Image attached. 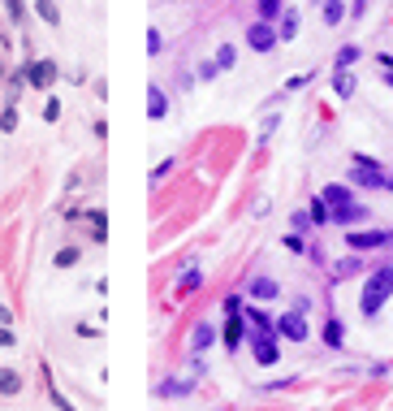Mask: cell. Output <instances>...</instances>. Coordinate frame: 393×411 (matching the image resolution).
I'll return each instance as SVG.
<instances>
[{
  "instance_id": "cell-1",
  "label": "cell",
  "mask_w": 393,
  "mask_h": 411,
  "mask_svg": "<svg viewBox=\"0 0 393 411\" xmlns=\"http://www.w3.org/2000/svg\"><path fill=\"white\" fill-rule=\"evenodd\" d=\"M389 299H393V265H381V269L367 273L363 294H359V312H363V321H376Z\"/></svg>"
},
{
  "instance_id": "cell-2",
  "label": "cell",
  "mask_w": 393,
  "mask_h": 411,
  "mask_svg": "<svg viewBox=\"0 0 393 411\" xmlns=\"http://www.w3.org/2000/svg\"><path fill=\"white\" fill-rule=\"evenodd\" d=\"M350 164H354V169H350L346 178H350L354 187H376V191H385V187H389V173H385V164H381V160H372V156H363V152H354V156H350Z\"/></svg>"
},
{
  "instance_id": "cell-3",
  "label": "cell",
  "mask_w": 393,
  "mask_h": 411,
  "mask_svg": "<svg viewBox=\"0 0 393 411\" xmlns=\"http://www.w3.org/2000/svg\"><path fill=\"white\" fill-rule=\"evenodd\" d=\"M346 247L354 256L359 251H385V247H393V229H350Z\"/></svg>"
},
{
  "instance_id": "cell-4",
  "label": "cell",
  "mask_w": 393,
  "mask_h": 411,
  "mask_svg": "<svg viewBox=\"0 0 393 411\" xmlns=\"http://www.w3.org/2000/svg\"><path fill=\"white\" fill-rule=\"evenodd\" d=\"M251 355L259 368H272L276 359H281V347H276V334H255L251 338Z\"/></svg>"
},
{
  "instance_id": "cell-5",
  "label": "cell",
  "mask_w": 393,
  "mask_h": 411,
  "mask_svg": "<svg viewBox=\"0 0 393 411\" xmlns=\"http://www.w3.org/2000/svg\"><path fill=\"white\" fill-rule=\"evenodd\" d=\"M276 334L290 338V342H307L311 329H307V321L299 316V312H285V316H276Z\"/></svg>"
},
{
  "instance_id": "cell-6",
  "label": "cell",
  "mask_w": 393,
  "mask_h": 411,
  "mask_svg": "<svg viewBox=\"0 0 393 411\" xmlns=\"http://www.w3.org/2000/svg\"><path fill=\"white\" fill-rule=\"evenodd\" d=\"M247 44L255 48V52H272V48H276V26L251 22V26H247Z\"/></svg>"
},
{
  "instance_id": "cell-7",
  "label": "cell",
  "mask_w": 393,
  "mask_h": 411,
  "mask_svg": "<svg viewBox=\"0 0 393 411\" xmlns=\"http://www.w3.org/2000/svg\"><path fill=\"white\" fill-rule=\"evenodd\" d=\"M367 217H372V212H367V204H359V200H354V204H346V208H337V212H333V221H337L341 229H346V234H350V229H354V225H363Z\"/></svg>"
},
{
  "instance_id": "cell-8",
  "label": "cell",
  "mask_w": 393,
  "mask_h": 411,
  "mask_svg": "<svg viewBox=\"0 0 393 411\" xmlns=\"http://www.w3.org/2000/svg\"><path fill=\"white\" fill-rule=\"evenodd\" d=\"M320 200L329 204V212H337V208H346V204H354V191L346 187V182H329L320 191Z\"/></svg>"
},
{
  "instance_id": "cell-9",
  "label": "cell",
  "mask_w": 393,
  "mask_h": 411,
  "mask_svg": "<svg viewBox=\"0 0 393 411\" xmlns=\"http://www.w3.org/2000/svg\"><path fill=\"white\" fill-rule=\"evenodd\" d=\"M290 39H299V13H294V9H285L281 26H276V44H290Z\"/></svg>"
},
{
  "instance_id": "cell-10",
  "label": "cell",
  "mask_w": 393,
  "mask_h": 411,
  "mask_svg": "<svg viewBox=\"0 0 393 411\" xmlns=\"http://www.w3.org/2000/svg\"><path fill=\"white\" fill-rule=\"evenodd\" d=\"M251 299H276V294H281V286L272 282V277H251Z\"/></svg>"
},
{
  "instance_id": "cell-11",
  "label": "cell",
  "mask_w": 393,
  "mask_h": 411,
  "mask_svg": "<svg viewBox=\"0 0 393 411\" xmlns=\"http://www.w3.org/2000/svg\"><path fill=\"white\" fill-rule=\"evenodd\" d=\"M165 113H169V100H165V91H160V87H152V91H147V117H152V122H160Z\"/></svg>"
},
{
  "instance_id": "cell-12",
  "label": "cell",
  "mask_w": 393,
  "mask_h": 411,
  "mask_svg": "<svg viewBox=\"0 0 393 411\" xmlns=\"http://www.w3.org/2000/svg\"><path fill=\"white\" fill-rule=\"evenodd\" d=\"M52 78H57V65L52 61H35V65H30V82H35V87H48Z\"/></svg>"
},
{
  "instance_id": "cell-13",
  "label": "cell",
  "mask_w": 393,
  "mask_h": 411,
  "mask_svg": "<svg viewBox=\"0 0 393 411\" xmlns=\"http://www.w3.org/2000/svg\"><path fill=\"white\" fill-rule=\"evenodd\" d=\"M354 273H363V265H359V256H346V260L333 265V282H346V277H354Z\"/></svg>"
},
{
  "instance_id": "cell-14",
  "label": "cell",
  "mask_w": 393,
  "mask_h": 411,
  "mask_svg": "<svg viewBox=\"0 0 393 411\" xmlns=\"http://www.w3.org/2000/svg\"><path fill=\"white\" fill-rule=\"evenodd\" d=\"M242 338H247L242 321H238V316H229V325H225V347H229V351H238V347H242Z\"/></svg>"
},
{
  "instance_id": "cell-15",
  "label": "cell",
  "mask_w": 393,
  "mask_h": 411,
  "mask_svg": "<svg viewBox=\"0 0 393 411\" xmlns=\"http://www.w3.org/2000/svg\"><path fill=\"white\" fill-rule=\"evenodd\" d=\"M212 342H216V329H212L208 321H203V325H194V338H190V347H194V351H208Z\"/></svg>"
},
{
  "instance_id": "cell-16",
  "label": "cell",
  "mask_w": 393,
  "mask_h": 411,
  "mask_svg": "<svg viewBox=\"0 0 393 411\" xmlns=\"http://www.w3.org/2000/svg\"><path fill=\"white\" fill-rule=\"evenodd\" d=\"M307 217H311V225H329L333 212H329V204H324L320 195H316V200H311V208H307Z\"/></svg>"
},
{
  "instance_id": "cell-17",
  "label": "cell",
  "mask_w": 393,
  "mask_h": 411,
  "mask_svg": "<svg viewBox=\"0 0 393 411\" xmlns=\"http://www.w3.org/2000/svg\"><path fill=\"white\" fill-rule=\"evenodd\" d=\"M333 91H337V100H350V95H354V74H333Z\"/></svg>"
},
{
  "instance_id": "cell-18",
  "label": "cell",
  "mask_w": 393,
  "mask_h": 411,
  "mask_svg": "<svg viewBox=\"0 0 393 411\" xmlns=\"http://www.w3.org/2000/svg\"><path fill=\"white\" fill-rule=\"evenodd\" d=\"M242 312H247V321L259 329V334H276V321H268V316H264L259 307H242Z\"/></svg>"
},
{
  "instance_id": "cell-19",
  "label": "cell",
  "mask_w": 393,
  "mask_h": 411,
  "mask_svg": "<svg viewBox=\"0 0 393 411\" xmlns=\"http://www.w3.org/2000/svg\"><path fill=\"white\" fill-rule=\"evenodd\" d=\"M354 61H359V48H354V44H346V48H337V61H333V65H337L341 74H350V65H354Z\"/></svg>"
},
{
  "instance_id": "cell-20",
  "label": "cell",
  "mask_w": 393,
  "mask_h": 411,
  "mask_svg": "<svg viewBox=\"0 0 393 411\" xmlns=\"http://www.w3.org/2000/svg\"><path fill=\"white\" fill-rule=\"evenodd\" d=\"M341 338H346L341 321H324V347H341Z\"/></svg>"
},
{
  "instance_id": "cell-21",
  "label": "cell",
  "mask_w": 393,
  "mask_h": 411,
  "mask_svg": "<svg viewBox=\"0 0 393 411\" xmlns=\"http://www.w3.org/2000/svg\"><path fill=\"white\" fill-rule=\"evenodd\" d=\"M87 221H91L95 242H104V238H108V229H104V212H100V208H91V212H87Z\"/></svg>"
},
{
  "instance_id": "cell-22",
  "label": "cell",
  "mask_w": 393,
  "mask_h": 411,
  "mask_svg": "<svg viewBox=\"0 0 393 411\" xmlns=\"http://www.w3.org/2000/svg\"><path fill=\"white\" fill-rule=\"evenodd\" d=\"M18 390H22V376L13 368H5V372H0V394H18Z\"/></svg>"
},
{
  "instance_id": "cell-23",
  "label": "cell",
  "mask_w": 393,
  "mask_h": 411,
  "mask_svg": "<svg viewBox=\"0 0 393 411\" xmlns=\"http://www.w3.org/2000/svg\"><path fill=\"white\" fill-rule=\"evenodd\" d=\"M190 390H194L190 376H186V381H165V385H160V394H165V399H177V394H190Z\"/></svg>"
},
{
  "instance_id": "cell-24",
  "label": "cell",
  "mask_w": 393,
  "mask_h": 411,
  "mask_svg": "<svg viewBox=\"0 0 393 411\" xmlns=\"http://www.w3.org/2000/svg\"><path fill=\"white\" fill-rule=\"evenodd\" d=\"M281 13H285V5H281V0H259V18H264V22L281 18Z\"/></svg>"
},
{
  "instance_id": "cell-25",
  "label": "cell",
  "mask_w": 393,
  "mask_h": 411,
  "mask_svg": "<svg viewBox=\"0 0 393 411\" xmlns=\"http://www.w3.org/2000/svg\"><path fill=\"white\" fill-rule=\"evenodd\" d=\"M238 61V52H234V44H221V52H216V70H229V65Z\"/></svg>"
},
{
  "instance_id": "cell-26",
  "label": "cell",
  "mask_w": 393,
  "mask_h": 411,
  "mask_svg": "<svg viewBox=\"0 0 393 411\" xmlns=\"http://www.w3.org/2000/svg\"><path fill=\"white\" fill-rule=\"evenodd\" d=\"M341 18H346V5H337V0H333V5H324V22H329V26H337Z\"/></svg>"
},
{
  "instance_id": "cell-27",
  "label": "cell",
  "mask_w": 393,
  "mask_h": 411,
  "mask_svg": "<svg viewBox=\"0 0 393 411\" xmlns=\"http://www.w3.org/2000/svg\"><path fill=\"white\" fill-rule=\"evenodd\" d=\"M0 130H9V135L18 130V108H5V113H0Z\"/></svg>"
},
{
  "instance_id": "cell-28",
  "label": "cell",
  "mask_w": 393,
  "mask_h": 411,
  "mask_svg": "<svg viewBox=\"0 0 393 411\" xmlns=\"http://www.w3.org/2000/svg\"><path fill=\"white\" fill-rule=\"evenodd\" d=\"M199 282H203V273H199V269H186V277H182V290H194Z\"/></svg>"
},
{
  "instance_id": "cell-29",
  "label": "cell",
  "mask_w": 393,
  "mask_h": 411,
  "mask_svg": "<svg viewBox=\"0 0 393 411\" xmlns=\"http://www.w3.org/2000/svg\"><path fill=\"white\" fill-rule=\"evenodd\" d=\"M311 225V217H307V208H299V212H294V234H303V229Z\"/></svg>"
},
{
  "instance_id": "cell-30",
  "label": "cell",
  "mask_w": 393,
  "mask_h": 411,
  "mask_svg": "<svg viewBox=\"0 0 393 411\" xmlns=\"http://www.w3.org/2000/svg\"><path fill=\"white\" fill-rule=\"evenodd\" d=\"M74 260H78V251H74V247H65V251L57 256V265H61V269H70V265H74Z\"/></svg>"
},
{
  "instance_id": "cell-31",
  "label": "cell",
  "mask_w": 393,
  "mask_h": 411,
  "mask_svg": "<svg viewBox=\"0 0 393 411\" xmlns=\"http://www.w3.org/2000/svg\"><path fill=\"white\" fill-rule=\"evenodd\" d=\"M285 247H290V251H307V242H303V234H285Z\"/></svg>"
},
{
  "instance_id": "cell-32",
  "label": "cell",
  "mask_w": 393,
  "mask_h": 411,
  "mask_svg": "<svg viewBox=\"0 0 393 411\" xmlns=\"http://www.w3.org/2000/svg\"><path fill=\"white\" fill-rule=\"evenodd\" d=\"M160 44H165V39H160V30H147V52H160Z\"/></svg>"
},
{
  "instance_id": "cell-33",
  "label": "cell",
  "mask_w": 393,
  "mask_h": 411,
  "mask_svg": "<svg viewBox=\"0 0 393 411\" xmlns=\"http://www.w3.org/2000/svg\"><path fill=\"white\" fill-rule=\"evenodd\" d=\"M225 316H242V299H225Z\"/></svg>"
},
{
  "instance_id": "cell-34",
  "label": "cell",
  "mask_w": 393,
  "mask_h": 411,
  "mask_svg": "<svg viewBox=\"0 0 393 411\" xmlns=\"http://www.w3.org/2000/svg\"><path fill=\"white\" fill-rule=\"evenodd\" d=\"M48 394H52V403H57V407H61V411H74V407H70V399H65V394H57V390H52V385H48Z\"/></svg>"
},
{
  "instance_id": "cell-35",
  "label": "cell",
  "mask_w": 393,
  "mask_h": 411,
  "mask_svg": "<svg viewBox=\"0 0 393 411\" xmlns=\"http://www.w3.org/2000/svg\"><path fill=\"white\" fill-rule=\"evenodd\" d=\"M39 18H43V22H57V18H61V13H57L52 5H39Z\"/></svg>"
},
{
  "instance_id": "cell-36",
  "label": "cell",
  "mask_w": 393,
  "mask_h": 411,
  "mask_svg": "<svg viewBox=\"0 0 393 411\" xmlns=\"http://www.w3.org/2000/svg\"><path fill=\"white\" fill-rule=\"evenodd\" d=\"M43 117H48V122H57V117H61V104H57V100H48V108H43Z\"/></svg>"
},
{
  "instance_id": "cell-37",
  "label": "cell",
  "mask_w": 393,
  "mask_h": 411,
  "mask_svg": "<svg viewBox=\"0 0 393 411\" xmlns=\"http://www.w3.org/2000/svg\"><path fill=\"white\" fill-rule=\"evenodd\" d=\"M199 78H216V61H203L199 65Z\"/></svg>"
},
{
  "instance_id": "cell-38",
  "label": "cell",
  "mask_w": 393,
  "mask_h": 411,
  "mask_svg": "<svg viewBox=\"0 0 393 411\" xmlns=\"http://www.w3.org/2000/svg\"><path fill=\"white\" fill-rule=\"evenodd\" d=\"M376 65H381L385 74H393V57H389V52H381V57H376Z\"/></svg>"
},
{
  "instance_id": "cell-39",
  "label": "cell",
  "mask_w": 393,
  "mask_h": 411,
  "mask_svg": "<svg viewBox=\"0 0 393 411\" xmlns=\"http://www.w3.org/2000/svg\"><path fill=\"white\" fill-rule=\"evenodd\" d=\"M0 347H13V334H9L5 325H0Z\"/></svg>"
},
{
  "instance_id": "cell-40",
  "label": "cell",
  "mask_w": 393,
  "mask_h": 411,
  "mask_svg": "<svg viewBox=\"0 0 393 411\" xmlns=\"http://www.w3.org/2000/svg\"><path fill=\"white\" fill-rule=\"evenodd\" d=\"M13 316H9V307H0V325H9Z\"/></svg>"
},
{
  "instance_id": "cell-41",
  "label": "cell",
  "mask_w": 393,
  "mask_h": 411,
  "mask_svg": "<svg viewBox=\"0 0 393 411\" xmlns=\"http://www.w3.org/2000/svg\"><path fill=\"white\" fill-rule=\"evenodd\" d=\"M385 82H389V87H393V74H385Z\"/></svg>"
},
{
  "instance_id": "cell-42",
  "label": "cell",
  "mask_w": 393,
  "mask_h": 411,
  "mask_svg": "<svg viewBox=\"0 0 393 411\" xmlns=\"http://www.w3.org/2000/svg\"><path fill=\"white\" fill-rule=\"evenodd\" d=\"M385 191H393V178H389V187H385Z\"/></svg>"
}]
</instances>
